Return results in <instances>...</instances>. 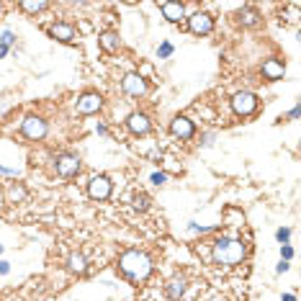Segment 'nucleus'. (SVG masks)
Masks as SVG:
<instances>
[{
    "instance_id": "20",
    "label": "nucleus",
    "mask_w": 301,
    "mask_h": 301,
    "mask_svg": "<svg viewBox=\"0 0 301 301\" xmlns=\"http://www.w3.org/2000/svg\"><path fill=\"white\" fill-rule=\"evenodd\" d=\"M18 8H21L23 13H31V16H36V13L47 11V8H49V3H47V0H21V3H18Z\"/></svg>"
},
{
    "instance_id": "16",
    "label": "nucleus",
    "mask_w": 301,
    "mask_h": 301,
    "mask_svg": "<svg viewBox=\"0 0 301 301\" xmlns=\"http://www.w3.org/2000/svg\"><path fill=\"white\" fill-rule=\"evenodd\" d=\"M185 286H188V281H185L183 276H175V278H170V281H168V286H165V293H168V298H170V301H178V298L185 293Z\"/></svg>"
},
{
    "instance_id": "27",
    "label": "nucleus",
    "mask_w": 301,
    "mask_h": 301,
    "mask_svg": "<svg viewBox=\"0 0 301 301\" xmlns=\"http://www.w3.org/2000/svg\"><path fill=\"white\" fill-rule=\"evenodd\" d=\"M11 271V262H6V260H0V276H6Z\"/></svg>"
},
{
    "instance_id": "4",
    "label": "nucleus",
    "mask_w": 301,
    "mask_h": 301,
    "mask_svg": "<svg viewBox=\"0 0 301 301\" xmlns=\"http://www.w3.org/2000/svg\"><path fill=\"white\" fill-rule=\"evenodd\" d=\"M54 170L62 178H75L80 173V157L72 155V152H62V155L54 157Z\"/></svg>"
},
{
    "instance_id": "11",
    "label": "nucleus",
    "mask_w": 301,
    "mask_h": 301,
    "mask_svg": "<svg viewBox=\"0 0 301 301\" xmlns=\"http://www.w3.org/2000/svg\"><path fill=\"white\" fill-rule=\"evenodd\" d=\"M126 129H129L134 137H144V134H149V129H152V121H149L147 114H131V116L126 119Z\"/></svg>"
},
{
    "instance_id": "7",
    "label": "nucleus",
    "mask_w": 301,
    "mask_h": 301,
    "mask_svg": "<svg viewBox=\"0 0 301 301\" xmlns=\"http://www.w3.org/2000/svg\"><path fill=\"white\" fill-rule=\"evenodd\" d=\"M88 196L93 201H106L111 196V180L106 175H93L88 180Z\"/></svg>"
},
{
    "instance_id": "30",
    "label": "nucleus",
    "mask_w": 301,
    "mask_h": 301,
    "mask_svg": "<svg viewBox=\"0 0 301 301\" xmlns=\"http://www.w3.org/2000/svg\"><path fill=\"white\" fill-rule=\"evenodd\" d=\"M6 54H8V47H6V44H0V59H3Z\"/></svg>"
},
{
    "instance_id": "28",
    "label": "nucleus",
    "mask_w": 301,
    "mask_h": 301,
    "mask_svg": "<svg viewBox=\"0 0 301 301\" xmlns=\"http://www.w3.org/2000/svg\"><path fill=\"white\" fill-rule=\"evenodd\" d=\"M276 271H278V273H286V271H288V262H286V260H281Z\"/></svg>"
},
{
    "instance_id": "15",
    "label": "nucleus",
    "mask_w": 301,
    "mask_h": 301,
    "mask_svg": "<svg viewBox=\"0 0 301 301\" xmlns=\"http://www.w3.org/2000/svg\"><path fill=\"white\" fill-rule=\"evenodd\" d=\"M98 44H101V49H103V52L114 54V52H119L121 39H119V34H116V31H103V34L98 36Z\"/></svg>"
},
{
    "instance_id": "18",
    "label": "nucleus",
    "mask_w": 301,
    "mask_h": 301,
    "mask_svg": "<svg viewBox=\"0 0 301 301\" xmlns=\"http://www.w3.org/2000/svg\"><path fill=\"white\" fill-rule=\"evenodd\" d=\"M237 21L247 28H255V26H260V13L255 8H242V11H237Z\"/></svg>"
},
{
    "instance_id": "22",
    "label": "nucleus",
    "mask_w": 301,
    "mask_h": 301,
    "mask_svg": "<svg viewBox=\"0 0 301 301\" xmlns=\"http://www.w3.org/2000/svg\"><path fill=\"white\" fill-rule=\"evenodd\" d=\"M170 54H173V44H170V42H162V44L157 47V57H160V59H168Z\"/></svg>"
},
{
    "instance_id": "5",
    "label": "nucleus",
    "mask_w": 301,
    "mask_h": 301,
    "mask_svg": "<svg viewBox=\"0 0 301 301\" xmlns=\"http://www.w3.org/2000/svg\"><path fill=\"white\" fill-rule=\"evenodd\" d=\"M232 108L237 116H252L257 111V95L250 93V90H242V93H235L232 98Z\"/></svg>"
},
{
    "instance_id": "2",
    "label": "nucleus",
    "mask_w": 301,
    "mask_h": 301,
    "mask_svg": "<svg viewBox=\"0 0 301 301\" xmlns=\"http://www.w3.org/2000/svg\"><path fill=\"white\" fill-rule=\"evenodd\" d=\"M247 255V247L242 240H232V237H219L214 240V260L219 265H237Z\"/></svg>"
},
{
    "instance_id": "9",
    "label": "nucleus",
    "mask_w": 301,
    "mask_h": 301,
    "mask_svg": "<svg viewBox=\"0 0 301 301\" xmlns=\"http://www.w3.org/2000/svg\"><path fill=\"white\" fill-rule=\"evenodd\" d=\"M188 28H191L196 36H209L214 31V18L209 13L198 11V13H193L191 18H188Z\"/></svg>"
},
{
    "instance_id": "3",
    "label": "nucleus",
    "mask_w": 301,
    "mask_h": 301,
    "mask_svg": "<svg viewBox=\"0 0 301 301\" xmlns=\"http://www.w3.org/2000/svg\"><path fill=\"white\" fill-rule=\"evenodd\" d=\"M47 131H49V126H47V121H44L42 116L28 114V116L21 121V134H23L26 139H31V142H42V139L47 137Z\"/></svg>"
},
{
    "instance_id": "14",
    "label": "nucleus",
    "mask_w": 301,
    "mask_h": 301,
    "mask_svg": "<svg viewBox=\"0 0 301 301\" xmlns=\"http://www.w3.org/2000/svg\"><path fill=\"white\" fill-rule=\"evenodd\" d=\"M49 36L57 39V42H62V44H72L75 42V28L70 23H52L49 26Z\"/></svg>"
},
{
    "instance_id": "6",
    "label": "nucleus",
    "mask_w": 301,
    "mask_h": 301,
    "mask_svg": "<svg viewBox=\"0 0 301 301\" xmlns=\"http://www.w3.org/2000/svg\"><path fill=\"white\" fill-rule=\"evenodd\" d=\"M103 108V95L101 93H83L78 98V103H75V111L83 116H90V114H98V111Z\"/></svg>"
},
{
    "instance_id": "13",
    "label": "nucleus",
    "mask_w": 301,
    "mask_h": 301,
    "mask_svg": "<svg viewBox=\"0 0 301 301\" xmlns=\"http://www.w3.org/2000/svg\"><path fill=\"white\" fill-rule=\"evenodd\" d=\"M160 11H162V16H165L170 23H180V21L185 18V6H183V3L165 0V3H160Z\"/></svg>"
},
{
    "instance_id": "26",
    "label": "nucleus",
    "mask_w": 301,
    "mask_h": 301,
    "mask_svg": "<svg viewBox=\"0 0 301 301\" xmlns=\"http://www.w3.org/2000/svg\"><path fill=\"white\" fill-rule=\"evenodd\" d=\"M165 180H168V175H165V173H152V183H155V185H162Z\"/></svg>"
},
{
    "instance_id": "24",
    "label": "nucleus",
    "mask_w": 301,
    "mask_h": 301,
    "mask_svg": "<svg viewBox=\"0 0 301 301\" xmlns=\"http://www.w3.org/2000/svg\"><path fill=\"white\" fill-rule=\"evenodd\" d=\"M288 237H291V229H286V227H283V229H278V232H276V240H278V242H283V245H286V242H288Z\"/></svg>"
},
{
    "instance_id": "17",
    "label": "nucleus",
    "mask_w": 301,
    "mask_h": 301,
    "mask_svg": "<svg viewBox=\"0 0 301 301\" xmlns=\"http://www.w3.org/2000/svg\"><path fill=\"white\" fill-rule=\"evenodd\" d=\"M67 271L75 273V276H85V273H88V260H85V255L72 252V255L67 257Z\"/></svg>"
},
{
    "instance_id": "10",
    "label": "nucleus",
    "mask_w": 301,
    "mask_h": 301,
    "mask_svg": "<svg viewBox=\"0 0 301 301\" xmlns=\"http://www.w3.org/2000/svg\"><path fill=\"white\" fill-rule=\"evenodd\" d=\"M170 134L175 139H191L196 134V126H193V121L188 119V116H175L170 121Z\"/></svg>"
},
{
    "instance_id": "32",
    "label": "nucleus",
    "mask_w": 301,
    "mask_h": 301,
    "mask_svg": "<svg viewBox=\"0 0 301 301\" xmlns=\"http://www.w3.org/2000/svg\"><path fill=\"white\" fill-rule=\"evenodd\" d=\"M0 252H3V247H0Z\"/></svg>"
},
{
    "instance_id": "25",
    "label": "nucleus",
    "mask_w": 301,
    "mask_h": 301,
    "mask_svg": "<svg viewBox=\"0 0 301 301\" xmlns=\"http://www.w3.org/2000/svg\"><path fill=\"white\" fill-rule=\"evenodd\" d=\"M281 257H283V260H286V262H288V260H291V257H293V250H291V247H288V245H281Z\"/></svg>"
},
{
    "instance_id": "1",
    "label": "nucleus",
    "mask_w": 301,
    "mask_h": 301,
    "mask_svg": "<svg viewBox=\"0 0 301 301\" xmlns=\"http://www.w3.org/2000/svg\"><path fill=\"white\" fill-rule=\"evenodd\" d=\"M119 271L131 283H142V281L149 278V273H152V257H149L144 250H126L119 257Z\"/></svg>"
},
{
    "instance_id": "12",
    "label": "nucleus",
    "mask_w": 301,
    "mask_h": 301,
    "mask_svg": "<svg viewBox=\"0 0 301 301\" xmlns=\"http://www.w3.org/2000/svg\"><path fill=\"white\" fill-rule=\"evenodd\" d=\"M283 75H286V64L281 59L271 57V59L262 62V78H265V80H281Z\"/></svg>"
},
{
    "instance_id": "31",
    "label": "nucleus",
    "mask_w": 301,
    "mask_h": 301,
    "mask_svg": "<svg viewBox=\"0 0 301 301\" xmlns=\"http://www.w3.org/2000/svg\"><path fill=\"white\" fill-rule=\"evenodd\" d=\"M211 301H224V298H221V296H214V298H211Z\"/></svg>"
},
{
    "instance_id": "19",
    "label": "nucleus",
    "mask_w": 301,
    "mask_h": 301,
    "mask_svg": "<svg viewBox=\"0 0 301 301\" xmlns=\"http://www.w3.org/2000/svg\"><path fill=\"white\" fill-rule=\"evenodd\" d=\"M23 198H26L23 183H11V185L6 188V201H8V204H21Z\"/></svg>"
},
{
    "instance_id": "33",
    "label": "nucleus",
    "mask_w": 301,
    "mask_h": 301,
    "mask_svg": "<svg viewBox=\"0 0 301 301\" xmlns=\"http://www.w3.org/2000/svg\"><path fill=\"white\" fill-rule=\"evenodd\" d=\"M0 8H3V6H0Z\"/></svg>"
},
{
    "instance_id": "21",
    "label": "nucleus",
    "mask_w": 301,
    "mask_h": 301,
    "mask_svg": "<svg viewBox=\"0 0 301 301\" xmlns=\"http://www.w3.org/2000/svg\"><path fill=\"white\" fill-rule=\"evenodd\" d=\"M131 204H134L137 211H147V209H149V196H147V193H137Z\"/></svg>"
},
{
    "instance_id": "23",
    "label": "nucleus",
    "mask_w": 301,
    "mask_h": 301,
    "mask_svg": "<svg viewBox=\"0 0 301 301\" xmlns=\"http://www.w3.org/2000/svg\"><path fill=\"white\" fill-rule=\"evenodd\" d=\"M0 44H6V47L16 44V34H13V31H3V39H0Z\"/></svg>"
},
{
    "instance_id": "8",
    "label": "nucleus",
    "mask_w": 301,
    "mask_h": 301,
    "mask_svg": "<svg viewBox=\"0 0 301 301\" xmlns=\"http://www.w3.org/2000/svg\"><path fill=\"white\" fill-rule=\"evenodd\" d=\"M121 88H124L126 95H131V98H142V95L147 93V80L142 78L139 72H129V75H124Z\"/></svg>"
},
{
    "instance_id": "29",
    "label": "nucleus",
    "mask_w": 301,
    "mask_h": 301,
    "mask_svg": "<svg viewBox=\"0 0 301 301\" xmlns=\"http://www.w3.org/2000/svg\"><path fill=\"white\" fill-rule=\"evenodd\" d=\"M281 301H296V296H293V293H283Z\"/></svg>"
}]
</instances>
